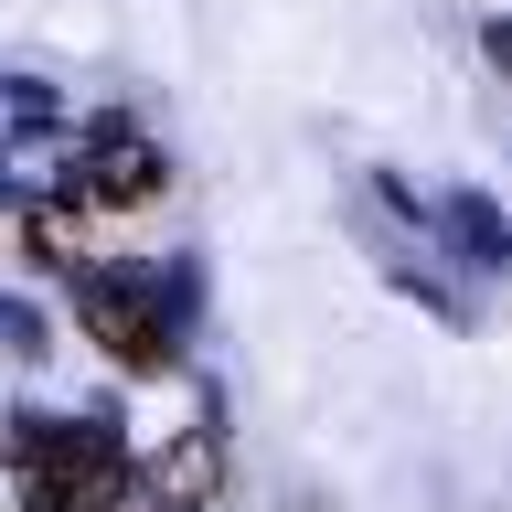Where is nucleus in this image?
Here are the masks:
<instances>
[{"instance_id": "obj_4", "label": "nucleus", "mask_w": 512, "mask_h": 512, "mask_svg": "<svg viewBox=\"0 0 512 512\" xmlns=\"http://www.w3.org/2000/svg\"><path fill=\"white\" fill-rule=\"evenodd\" d=\"M150 491H160L171 512H192L203 491H214V438H182V448H160V459H150Z\"/></svg>"}, {"instance_id": "obj_3", "label": "nucleus", "mask_w": 512, "mask_h": 512, "mask_svg": "<svg viewBox=\"0 0 512 512\" xmlns=\"http://www.w3.org/2000/svg\"><path fill=\"white\" fill-rule=\"evenodd\" d=\"M160 192V150L150 139H96L86 160H75V203L86 214H139Z\"/></svg>"}, {"instance_id": "obj_1", "label": "nucleus", "mask_w": 512, "mask_h": 512, "mask_svg": "<svg viewBox=\"0 0 512 512\" xmlns=\"http://www.w3.org/2000/svg\"><path fill=\"white\" fill-rule=\"evenodd\" d=\"M22 491H32V512H118L128 470L86 427H32L22 438Z\"/></svg>"}, {"instance_id": "obj_2", "label": "nucleus", "mask_w": 512, "mask_h": 512, "mask_svg": "<svg viewBox=\"0 0 512 512\" xmlns=\"http://www.w3.org/2000/svg\"><path fill=\"white\" fill-rule=\"evenodd\" d=\"M86 331L128 374H160V363H171V320H160V299L139 278H86Z\"/></svg>"}]
</instances>
